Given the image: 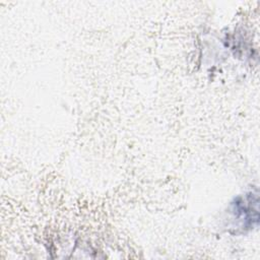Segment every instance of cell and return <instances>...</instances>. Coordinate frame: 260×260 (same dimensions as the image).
Returning <instances> with one entry per match:
<instances>
[{"label":"cell","instance_id":"cell-1","mask_svg":"<svg viewBox=\"0 0 260 260\" xmlns=\"http://www.w3.org/2000/svg\"><path fill=\"white\" fill-rule=\"evenodd\" d=\"M259 196L257 190L239 196L232 203V212L237 224L243 230H253L259 222Z\"/></svg>","mask_w":260,"mask_h":260}]
</instances>
